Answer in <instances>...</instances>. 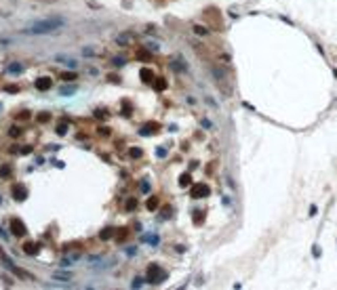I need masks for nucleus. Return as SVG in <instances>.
<instances>
[{"label": "nucleus", "mask_w": 337, "mask_h": 290, "mask_svg": "<svg viewBox=\"0 0 337 290\" xmlns=\"http://www.w3.org/2000/svg\"><path fill=\"white\" fill-rule=\"evenodd\" d=\"M68 25V19L61 17V15H51V17H44V19L32 21L25 30H21L23 34L28 36H47V34H55L59 30H63Z\"/></svg>", "instance_id": "obj_1"}, {"label": "nucleus", "mask_w": 337, "mask_h": 290, "mask_svg": "<svg viewBox=\"0 0 337 290\" xmlns=\"http://www.w3.org/2000/svg\"><path fill=\"white\" fill-rule=\"evenodd\" d=\"M211 74H213V78H215V84L219 86V90H221L225 97H230V95H232V86H230V82H228L225 74L221 72V67H217V65H211Z\"/></svg>", "instance_id": "obj_2"}, {"label": "nucleus", "mask_w": 337, "mask_h": 290, "mask_svg": "<svg viewBox=\"0 0 337 290\" xmlns=\"http://www.w3.org/2000/svg\"><path fill=\"white\" fill-rule=\"evenodd\" d=\"M164 277H167V273H164V271H160V267H158V265H152V267H150V271H147V280H150V284H160Z\"/></svg>", "instance_id": "obj_3"}, {"label": "nucleus", "mask_w": 337, "mask_h": 290, "mask_svg": "<svg viewBox=\"0 0 337 290\" xmlns=\"http://www.w3.org/2000/svg\"><path fill=\"white\" fill-rule=\"evenodd\" d=\"M190 196H192L194 200H202V198L209 196V187L204 185V183H196V185L190 189Z\"/></svg>", "instance_id": "obj_4"}, {"label": "nucleus", "mask_w": 337, "mask_h": 290, "mask_svg": "<svg viewBox=\"0 0 337 290\" xmlns=\"http://www.w3.org/2000/svg\"><path fill=\"white\" fill-rule=\"evenodd\" d=\"M55 61H57V63H61V65H65V67H70V69H76V65H78L76 59H72V57H65V55H55Z\"/></svg>", "instance_id": "obj_5"}, {"label": "nucleus", "mask_w": 337, "mask_h": 290, "mask_svg": "<svg viewBox=\"0 0 337 290\" xmlns=\"http://www.w3.org/2000/svg\"><path fill=\"white\" fill-rule=\"evenodd\" d=\"M133 40H135V36H133V34H129V32H124V34L116 36V44H120V46H129V44H131Z\"/></svg>", "instance_id": "obj_6"}, {"label": "nucleus", "mask_w": 337, "mask_h": 290, "mask_svg": "<svg viewBox=\"0 0 337 290\" xmlns=\"http://www.w3.org/2000/svg\"><path fill=\"white\" fill-rule=\"evenodd\" d=\"M11 229H13L15 235H25V227H23V223L17 221V219H13V221H11Z\"/></svg>", "instance_id": "obj_7"}, {"label": "nucleus", "mask_w": 337, "mask_h": 290, "mask_svg": "<svg viewBox=\"0 0 337 290\" xmlns=\"http://www.w3.org/2000/svg\"><path fill=\"white\" fill-rule=\"evenodd\" d=\"M36 89L38 90H49L51 89V78H40V80L36 82Z\"/></svg>", "instance_id": "obj_8"}, {"label": "nucleus", "mask_w": 337, "mask_h": 290, "mask_svg": "<svg viewBox=\"0 0 337 290\" xmlns=\"http://www.w3.org/2000/svg\"><path fill=\"white\" fill-rule=\"evenodd\" d=\"M7 72H8V74H13V76H15V74H21V72H23V65L15 61V63H11V65L7 67Z\"/></svg>", "instance_id": "obj_9"}, {"label": "nucleus", "mask_w": 337, "mask_h": 290, "mask_svg": "<svg viewBox=\"0 0 337 290\" xmlns=\"http://www.w3.org/2000/svg\"><path fill=\"white\" fill-rule=\"evenodd\" d=\"M13 196H15V200H25V196H28V193H25V189H23V187H15V189H13Z\"/></svg>", "instance_id": "obj_10"}, {"label": "nucleus", "mask_w": 337, "mask_h": 290, "mask_svg": "<svg viewBox=\"0 0 337 290\" xmlns=\"http://www.w3.org/2000/svg\"><path fill=\"white\" fill-rule=\"evenodd\" d=\"M190 181H192V175H190V173H183L181 177H179V185H181V187H188Z\"/></svg>", "instance_id": "obj_11"}, {"label": "nucleus", "mask_w": 337, "mask_h": 290, "mask_svg": "<svg viewBox=\"0 0 337 290\" xmlns=\"http://www.w3.org/2000/svg\"><path fill=\"white\" fill-rule=\"evenodd\" d=\"M74 93H76V86H61V89H59V95H61V97L74 95Z\"/></svg>", "instance_id": "obj_12"}, {"label": "nucleus", "mask_w": 337, "mask_h": 290, "mask_svg": "<svg viewBox=\"0 0 337 290\" xmlns=\"http://www.w3.org/2000/svg\"><path fill=\"white\" fill-rule=\"evenodd\" d=\"M53 277H55V280H63V282H70V273H61V271H55V273H53Z\"/></svg>", "instance_id": "obj_13"}, {"label": "nucleus", "mask_w": 337, "mask_h": 290, "mask_svg": "<svg viewBox=\"0 0 337 290\" xmlns=\"http://www.w3.org/2000/svg\"><path fill=\"white\" fill-rule=\"evenodd\" d=\"M200 126H202V128H207V131H215V124H213L211 120H207V118H202V120H200Z\"/></svg>", "instance_id": "obj_14"}, {"label": "nucleus", "mask_w": 337, "mask_h": 290, "mask_svg": "<svg viewBox=\"0 0 337 290\" xmlns=\"http://www.w3.org/2000/svg\"><path fill=\"white\" fill-rule=\"evenodd\" d=\"M68 132V122H59L57 124V135H65Z\"/></svg>", "instance_id": "obj_15"}, {"label": "nucleus", "mask_w": 337, "mask_h": 290, "mask_svg": "<svg viewBox=\"0 0 337 290\" xmlns=\"http://www.w3.org/2000/svg\"><path fill=\"white\" fill-rule=\"evenodd\" d=\"M141 78H143V80H146V82H150V80H152V78H154V74H152V72H150V69H141Z\"/></svg>", "instance_id": "obj_16"}, {"label": "nucleus", "mask_w": 337, "mask_h": 290, "mask_svg": "<svg viewBox=\"0 0 337 290\" xmlns=\"http://www.w3.org/2000/svg\"><path fill=\"white\" fill-rule=\"evenodd\" d=\"M194 32H196L198 36H207V34H209V30L202 28V25H194Z\"/></svg>", "instance_id": "obj_17"}, {"label": "nucleus", "mask_w": 337, "mask_h": 290, "mask_svg": "<svg viewBox=\"0 0 337 290\" xmlns=\"http://www.w3.org/2000/svg\"><path fill=\"white\" fill-rule=\"evenodd\" d=\"M36 250H38V246H36V244H25V252H28V255H34Z\"/></svg>", "instance_id": "obj_18"}, {"label": "nucleus", "mask_w": 337, "mask_h": 290, "mask_svg": "<svg viewBox=\"0 0 337 290\" xmlns=\"http://www.w3.org/2000/svg\"><path fill=\"white\" fill-rule=\"evenodd\" d=\"M99 235H101V240H110V238H112V229H103Z\"/></svg>", "instance_id": "obj_19"}, {"label": "nucleus", "mask_w": 337, "mask_h": 290, "mask_svg": "<svg viewBox=\"0 0 337 290\" xmlns=\"http://www.w3.org/2000/svg\"><path fill=\"white\" fill-rule=\"evenodd\" d=\"M112 63H114V65H116V67H122V65H124L126 61H124V59H122V57H114V61H112Z\"/></svg>", "instance_id": "obj_20"}, {"label": "nucleus", "mask_w": 337, "mask_h": 290, "mask_svg": "<svg viewBox=\"0 0 337 290\" xmlns=\"http://www.w3.org/2000/svg\"><path fill=\"white\" fill-rule=\"evenodd\" d=\"M156 206H158V200H154V198H150V200H147V208H150V210H154Z\"/></svg>", "instance_id": "obj_21"}, {"label": "nucleus", "mask_w": 337, "mask_h": 290, "mask_svg": "<svg viewBox=\"0 0 337 290\" xmlns=\"http://www.w3.org/2000/svg\"><path fill=\"white\" fill-rule=\"evenodd\" d=\"M8 175H11V168L8 166H2L0 168V177H8Z\"/></svg>", "instance_id": "obj_22"}, {"label": "nucleus", "mask_w": 337, "mask_h": 290, "mask_svg": "<svg viewBox=\"0 0 337 290\" xmlns=\"http://www.w3.org/2000/svg\"><path fill=\"white\" fill-rule=\"evenodd\" d=\"M135 206H137V200H129V202H126V208H129V210H133Z\"/></svg>", "instance_id": "obj_23"}, {"label": "nucleus", "mask_w": 337, "mask_h": 290, "mask_svg": "<svg viewBox=\"0 0 337 290\" xmlns=\"http://www.w3.org/2000/svg\"><path fill=\"white\" fill-rule=\"evenodd\" d=\"M141 284H143V280H141V277H135V280H133V288H139Z\"/></svg>", "instance_id": "obj_24"}, {"label": "nucleus", "mask_w": 337, "mask_h": 290, "mask_svg": "<svg viewBox=\"0 0 337 290\" xmlns=\"http://www.w3.org/2000/svg\"><path fill=\"white\" fill-rule=\"evenodd\" d=\"M202 214H204V212H196V217H194V223H198V225H200V223H202Z\"/></svg>", "instance_id": "obj_25"}, {"label": "nucleus", "mask_w": 337, "mask_h": 290, "mask_svg": "<svg viewBox=\"0 0 337 290\" xmlns=\"http://www.w3.org/2000/svg\"><path fill=\"white\" fill-rule=\"evenodd\" d=\"M19 135H21V131L13 126V128H11V137H19Z\"/></svg>", "instance_id": "obj_26"}, {"label": "nucleus", "mask_w": 337, "mask_h": 290, "mask_svg": "<svg viewBox=\"0 0 337 290\" xmlns=\"http://www.w3.org/2000/svg\"><path fill=\"white\" fill-rule=\"evenodd\" d=\"M131 156H133V158H139V156H141V149H131Z\"/></svg>", "instance_id": "obj_27"}, {"label": "nucleus", "mask_w": 337, "mask_h": 290, "mask_svg": "<svg viewBox=\"0 0 337 290\" xmlns=\"http://www.w3.org/2000/svg\"><path fill=\"white\" fill-rule=\"evenodd\" d=\"M147 48H150V51H158L160 46H158V44H154V42H150V44H147Z\"/></svg>", "instance_id": "obj_28"}, {"label": "nucleus", "mask_w": 337, "mask_h": 290, "mask_svg": "<svg viewBox=\"0 0 337 290\" xmlns=\"http://www.w3.org/2000/svg\"><path fill=\"white\" fill-rule=\"evenodd\" d=\"M11 42H13L11 38H0V46H2V44H11Z\"/></svg>", "instance_id": "obj_29"}, {"label": "nucleus", "mask_w": 337, "mask_h": 290, "mask_svg": "<svg viewBox=\"0 0 337 290\" xmlns=\"http://www.w3.org/2000/svg\"><path fill=\"white\" fill-rule=\"evenodd\" d=\"M156 156H160V158H164V156H167V149H158V152H156Z\"/></svg>", "instance_id": "obj_30"}, {"label": "nucleus", "mask_w": 337, "mask_h": 290, "mask_svg": "<svg viewBox=\"0 0 337 290\" xmlns=\"http://www.w3.org/2000/svg\"><path fill=\"white\" fill-rule=\"evenodd\" d=\"M164 86H167V84L162 82V80H160V82H156V89H158V90H162V89H164Z\"/></svg>", "instance_id": "obj_31"}, {"label": "nucleus", "mask_w": 337, "mask_h": 290, "mask_svg": "<svg viewBox=\"0 0 337 290\" xmlns=\"http://www.w3.org/2000/svg\"><path fill=\"white\" fill-rule=\"evenodd\" d=\"M63 80H74V74H63Z\"/></svg>", "instance_id": "obj_32"}, {"label": "nucleus", "mask_w": 337, "mask_h": 290, "mask_svg": "<svg viewBox=\"0 0 337 290\" xmlns=\"http://www.w3.org/2000/svg\"><path fill=\"white\" fill-rule=\"evenodd\" d=\"M150 189V183H141V191H147Z\"/></svg>", "instance_id": "obj_33"}, {"label": "nucleus", "mask_w": 337, "mask_h": 290, "mask_svg": "<svg viewBox=\"0 0 337 290\" xmlns=\"http://www.w3.org/2000/svg\"><path fill=\"white\" fill-rule=\"evenodd\" d=\"M0 238H2V240H7V238H8V235L4 234V229H0Z\"/></svg>", "instance_id": "obj_34"}, {"label": "nucleus", "mask_w": 337, "mask_h": 290, "mask_svg": "<svg viewBox=\"0 0 337 290\" xmlns=\"http://www.w3.org/2000/svg\"><path fill=\"white\" fill-rule=\"evenodd\" d=\"M0 202H2V198H0Z\"/></svg>", "instance_id": "obj_35"}]
</instances>
